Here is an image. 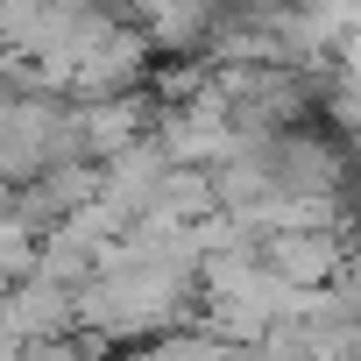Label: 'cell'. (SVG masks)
Segmentation results:
<instances>
[{
  "label": "cell",
  "mask_w": 361,
  "mask_h": 361,
  "mask_svg": "<svg viewBox=\"0 0 361 361\" xmlns=\"http://www.w3.org/2000/svg\"><path fill=\"white\" fill-rule=\"evenodd\" d=\"M0 333H8L15 347L78 333V283H57L43 269L22 276V283H8V298H0Z\"/></svg>",
  "instance_id": "obj_1"
},
{
  "label": "cell",
  "mask_w": 361,
  "mask_h": 361,
  "mask_svg": "<svg viewBox=\"0 0 361 361\" xmlns=\"http://www.w3.org/2000/svg\"><path fill=\"white\" fill-rule=\"evenodd\" d=\"M262 255H269V269L276 276H290L298 290H326V283H340V269H347V234H340V220L333 227H283V234H262Z\"/></svg>",
  "instance_id": "obj_2"
}]
</instances>
